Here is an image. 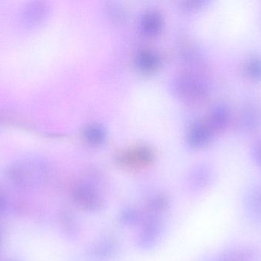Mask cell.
Returning <instances> with one entry per match:
<instances>
[{
    "label": "cell",
    "mask_w": 261,
    "mask_h": 261,
    "mask_svg": "<svg viewBox=\"0 0 261 261\" xmlns=\"http://www.w3.org/2000/svg\"><path fill=\"white\" fill-rule=\"evenodd\" d=\"M151 153L147 149H139L135 153H128L122 156L121 161L125 165H144L151 162Z\"/></svg>",
    "instance_id": "cell-5"
},
{
    "label": "cell",
    "mask_w": 261,
    "mask_h": 261,
    "mask_svg": "<svg viewBox=\"0 0 261 261\" xmlns=\"http://www.w3.org/2000/svg\"><path fill=\"white\" fill-rule=\"evenodd\" d=\"M85 136L89 142L98 144L104 140L105 133L103 130L98 126H92L86 130Z\"/></svg>",
    "instance_id": "cell-11"
},
{
    "label": "cell",
    "mask_w": 261,
    "mask_h": 261,
    "mask_svg": "<svg viewBox=\"0 0 261 261\" xmlns=\"http://www.w3.org/2000/svg\"><path fill=\"white\" fill-rule=\"evenodd\" d=\"M72 198L77 206L85 211H101L105 205V199L97 187L90 182H81L74 185Z\"/></svg>",
    "instance_id": "cell-2"
},
{
    "label": "cell",
    "mask_w": 261,
    "mask_h": 261,
    "mask_svg": "<svg viewBox=\"0 0 261 261\" xmlns=\"http://www.w3.org/2000/svg\"><path fill=\"white\" fill-rule=\"evenodd\" d=\"M116 250V242L111 239H104L92 248V255L97 260H105L111 257Z\"/></svg>",
    "instance_id": "cell-6"
},
{
    "label": "cell",
    "mask_w": 261,
    "mask_h": 261,
    "mask_svg": "<svg viewBox=\"0 0 261 261\" xmlns=\"http://www.w3.org/2000/svg\"><path fill=\"white\" fill-rule=\"evenodd\" d=\"M162 231V223L159 216L149 215L143 223L138 237V245L144 250H150L156 246Z\"/></svg>",
    "instance_id": "cell-4"
},
{
    "label": "cell",
    "mask_w": 261,
    "mask_h": 261,
    "mask_svg": "<svg viewBox=\"0 0 261 261\" xmlns=\"http://www.w3.org/2000/svg\"><path fill=\"white\" fill-rule=\"evenodd\" d=\"M50 12V6L45 2H29L21 9L20 22L26 29H35L45 22Z\"/></svg>",
    "instance_id": "cell-3"
},
{
    "label": "cell",
    "mask_w": 261,
    "mask_h": 261,
    "mask_svg": "<svg viewBox=\"0 0 261 261\" xmlns=\"http://www.w3.org/2000/svg\"><path fill=\"white\" fill-rule=\"evenodd\" d=\"M158 62L159 61L158 57L151 52H142L137 58V64L138 67L145 72L154 70L158 66Z\"/></svg>",
    "instance_id": "cell-10"
},
{
    "label": "cell",
    "mask_w": 261,
    "mask_h": 261,
    "mask_svg": "<svg viewBox=\"0 0 261 261\" xmlns=\"http://www.w3.org/2000/svg\"><path fill=\"white\" fill-rule=\"evenodd\" d=\"M246 254H244V253L238 252L236 254H231L225 256L219 261H243L245 259L244 256Z\"/></svg>",
    "instance_id": "cell-16"
},
{
    "label": "cell",
    "mask_w": 261,
    "mask_h": 261,
    "mask_svg": "<svg viewBox=\"0 0 261 261\" xmlns=\"http://www.w3.org/2000/svg\"><path fill=\"white\" fill-rule=\"evenodd\" d=\"M161 17L158 13L150 12L144 15L141 21V27L144 32L147 35H156L161 29Z\"/></svg>",
    "instance_id": "cell-7"
},
{
    "label": "cell",
    "mask_w": 261,
    "mask_h": 261,
    "mask_svg": "<svg viewBox=\"0 0 261 261\" xmlns=\"http://www.w3.org/2000/svg\"><path fill=\"white\" fill-rule=\"evenodd\" d=\"M205 133L203 130H201V128H196V130H193V133H191V140L192 144L193 146H199V144L205 139Z\"/></svg>",
    "instance_id": "cell-15"
},
{
    "label": "cell",
    "mask_w": 261,
    "mask_h": 261,
    "mask_svg": "<svg viewBox=\"0 0 261 261\" xmlns=\"http://www.w3.org/2000/svg\"><path fill=\"white\" fill-rule=\"evenodd\" d=\"M5 206H6V202H5L4 198L3 197L1 194H0V212L3 211Z\"/></svg>",
    "instance_id": "cell-17"
},
{
    "label": "cell",
    "mask_w": 261,
    "mask_h": 261,
    "mask_svg": "<svg viewBox=\"0 0 261 261\" xmlns=\"http://www.w3.org/2000/svg\"><path fill=\"white\" fill-rule=\"evenodd\" d=\"M248 206L255 216L261 218V190H255L249 195Z\"/></svg>",
    "instance_id": "cell-12"
},
{
    "label": "cell",
    "mask_w": 261,
    "mask_h": 261,
    "mask_svg": "<svg viewBox=\"0 0 261 261\" xmlns=\"http://www.w3.org/2000/svg\"><path fill=\"white\" fill-rule=\"evenodd\" d=\"M120 219L124 224L132 225V224L135 223L138 221V212L135 210L132 209V208H127V209L122 211Z\"/></svg>",
    "instance_id": "cell-14"
},
{
    "label": "cell",
    "mask_w": 261,
    "mask_h": 261,
    "mask_svg": "<svg viewBox=\"0 0 261 261\" xmlns=\"http://www.w3.org/2000/svg\"><path fill=\"white\" fill-rule=\"evenodd\" d=\"M61 219L63 231L69 238H75L78 235L80 228L74 216H72L70 213L64 212L61 216Z\"/></svg>",
    "instance_id": "cell-9"
},
{
    "label": "cell",
    "mask_w": 261,
    "mask_h": 261,
    "mask_svg": "<svg viewBox=\"0 0 261 261\" xmlns=\"http://www.w3.org/2000/svg\"><path fill=\"white\" fill-rule=\"evenodd\" d=\"M208 178L205 173L202 172H195L190 179V186L195 189H200L206 186L208 184Z\"/></svg>",
    "instance_id": "cell-13"
},
{
    "label": "cell",
    "mask_w": 261,
    "mask_h": 261,
    "mask_svg": "<svg viewBox=\"0 0 261 261\" xmlns=\"http://www.w3.org/2000/svg\"><path fill=\"white\" fill-rule=\"evenodd\" d=\"M169 205V200L164 195H156L149 200L147 211L149 215L161 216Z\"/></svg>",
    "instance_id": "cell-8"
},
{
    "label": "cell",
    "mask_w": 261,
    "mask_h": 261,
    "mask_svg": "<svg viewBox=\"0 0 261 261\" xmlns=\"http://www.w3.org/2000/svg\"><path fill=\"white\" fill-rule=\"evenodd\" d=\"M50 168L38 156H25L12 162L6 170L8 180L23 189L41 186L48 179Z\"/></svg>",
    "instance_id": "cell-1"
}]
</instances>
